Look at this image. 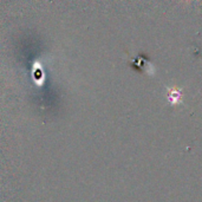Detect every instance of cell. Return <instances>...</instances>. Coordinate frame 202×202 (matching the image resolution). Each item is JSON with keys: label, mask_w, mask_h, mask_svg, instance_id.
<instances>
[{"label": "cell", "mask_w": 202, "mask_h": 202, "mask_svg": "<svg viewBox=\"0 0 202 202\" xmlns=\"http://www.w3.org/2000/svg\"><path fill=\"white\" fill-rule=\"evenodd\" d=\"M180 99H181V94L176 89H169V101L173 104H176L180 102Z\"/></svg>", "instance_id": "1"}]
</instances>
